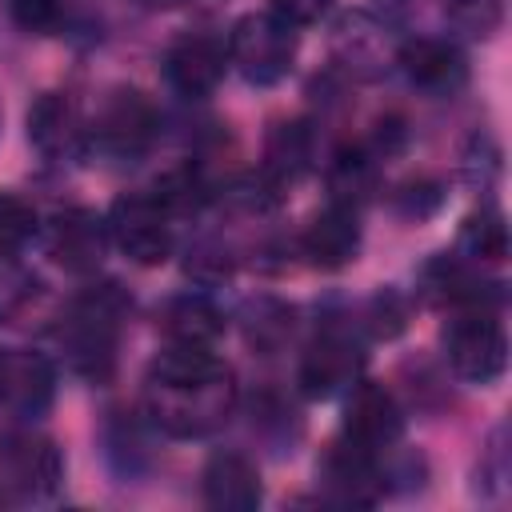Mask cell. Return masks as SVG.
<instances>
[{
	"mask_svg": "<svg viewBox=\"0 0 512 512\" xmlns=\"http://www.w3.org/2000/svg\"><path fill=\"white\" fill-rule=\"evenodd\" d=\"M144 400L156 428H164L168 436H208L228 420L236 404L232 368L208 348L172 344L152 360Z\"/></svg>",
	"mask_w": 512,
	"mask_h": 512,
	"instance_id": "1",
	"label": "cell"
},
{
	"mask_svg": "<svg viewBox=\"0 0 512 512\" xmlns=\"http://www.w3.org/2000/svg\"><path fill=\"white\" fill-rule=\"evenodd\" d=\"M296 56V32L276 12H252L236 20L228 36V64L240 68L248 84H276L288 76Z\"/></svg>",
	"mask_w": 512,
	"mask_h": 512,
	"instance_id": "2",
	"label": "cell"
},
{
	"mask_svg": "<svg viewBox=\"0 0 512 512\" xmlns=\"http://www.w3.org/2000/svg\"><path fill=\"white\" fill-rule=\"evenodd\" d=\"M108 236L116 240V248L152 268V264H164L172 256V224H168V212L160 208L156 196H144V192H132V196H120L108 212Z\"/></svg>",
	"mask_w": 512,
	"mask_h": 512,
	"instance_id": "3",
	"label": "cell"
},
{
	"mask_svg": "<svg viewBox=\"0 0 512 512\" xmlns=\"http://www.w3.org/2000/svg\"><path fill=\"white\" fill-rule=\"evenodd\" d=\"M448 360L456 376L472 384H492L508 364L504 328L488 308H464L448 328Z\"/></svg>",
	"mask_w": 512,
	"mask_h": 512,
	"instance_id": "4",
	"label": "cell"
},
{
	"mask_svg": "<svg viewBox=\"0 0 512 512\" xmlns=\"http://www.w3.org/2000/svg\"><path fill=\"white\" fill-rule=\"evenodd\" d=\"M152 132H156V108L136 88L108 92L96 124L88 128L92 144L100 152H108V156H136V152H144L148 140H152Z\"/></svg>",
	"mask_w": 512,
	"mask_h": 512,
	"instance_id": "5",
	"label": "cell"
},
{
	"mask_svg": "<svg viewBox=\"0 0 512 512\" xmlns=\"http://www.w3.org/2000/svg\"><path fill=\"white\" fill-rule=\"evenodd\" d=\"M64 476V456L48 436L8 432L0 440V480L20 496H48Z\"/></svg>",
	"mask_w": 512,
	"mask_h": 512,
	"instance_id": "6",
	"label": "cell"
},
{
	"mask_svg": "<svg viewBox=\"0 0 512 512\" xmlns=\"http://www.w3.org/2000/svg\"><path fill=\"white\" fill-rule=\"evenodd\" d=\"M56 396V368L32 348L0 352V404L20 416H36Z\"/></svg>",
	"mask_w": 512,
	"mask_h": 512,
	"instance_id": "7",
	"label": "cell"
},
{
	"mask_svg": "<svg viewBox=\"0 0 512 512\" xmlns=\"http://www.w3.org/2000/svg\"><path fill=\"white\" fill-rule=\"evenodd\" d=\"M224 68H228V48H224V40H216L208 32L180 36L164 56L168 84L180 96H212L216 84L224 80Z\"/></svg>",
	"mask_w": 512,
	"mask_h": 512,
	"instance_id": "8",
	"label": "cell"
},
{
	"mask_svg": "<svg viewBox=\"0 0 512 512\" xmlns=\"http://www.w3.org/2000/svg\"><path fill=\"white\" fill-rule=\"evenodd\" d=\"M48 244L68 272H96L108 248V224L88 208H64L52 220Z\"/></svg>",
	"mask_w": 512,
	"mask_h": 512,
	"instance_id": "9",
	"label": "cell"
},
{
	"mask_svg": "<svg viewBox=\"0 0 512 512\" xmlns=\"http://www.w3.org/2000/svg\"><path fill=\"white\" fill-rule=\"evenodd\" d=\"M400 428H404V416H400L396 396L376 380L356 384V392L348 400V412H344V436L376 452V448L392 444L400 436Z\"/></svg>",
	"mask_w": 512,
	"mask_h": 512,
	"instance_id": "10",
	"label": "cell"
},
{
	"mask_svg": "<svg viewBox=\"0 0 512 512\" xmlns=\"http://www.w3.org/2000/svg\"><path fill=\"white\" fill-rule=\"evenodd\" d=\"M400 68L412 84L428 88V92H452L464 84L468 76V64H464V52L448 40H436V36H416L400 48Z\"/></svg>",
	"mask_w": 512,
	"mask_h": 512,
	"instance_id": "11",
	"label": "cell"
},
{
	"mask_svg": "<svg viewBox=\"0 0 512 512\" xmlns=\"http://www.w3.org/2000/svg\"><path fill=\"white\" fill-rule=\"evenodd\" d=\"M324 480L344 504H372L380 492V472H376V452L356 444V440H336L324 456Z\"/></svg>",
	"mask_w": 512,
	"mask_h": 512,
	"instance_id": "12",
	"label": "cell"
},
{
	"mask_svg": "<svg viewBox=\"0 0 512 512\" xmlns=\"http://www.w3.org/2000/svg\"><path fill=\"white\" fill-rule=\"evenodd\" d=\"M300 244H304L308 260L320 264V268H340V264H348V260L356 256V248H360V220H356V208L332 200L324 212L312 216V224L304 228V240H300Z\"/></svg>",
	"mask_w": 512,
	"mask_h": 512,
	"instance_id": "13",
	"label": "cell"
},
{
	"mask_svg": "<svg viewBox=\"0 0 512 512\" xmlns=\"http://www.w3.org/2000/svg\"><path fill=\"white\" fill-rule=\"evenodd\" d=\"M204 500L224 512H248L264 500V484L252 460L236 452H216L204 468Z\"/></svg>",
	"mask_w": 512,
	"mask_h": 512,
	"instance_id": "14",
	"label": "cell"
},
{
	"mask_svg": "<svg viewBox=\"0 0 512 512\" xmlns=\"http://www.w3.org/2000/svg\"><path fill=\"white\" fill-rule=\"evenodd\" d=\"M28 136L44 156H68L80 148L84 140V124L76 104L64 92H44L32 108H28Z\"/></svg>",
	"mask_w": 512,
	"mask_h": 512,
	"instance_id": "15",
	"label": "cell"
},
{
	"mask_svg": "<svg viewBox=\"0 0 512 512\" xmlns=\"http://www.w3.org/2000/svg\"><path fill=\"white\" fill-rule=\"evenodd\" d=\"M360 368V352L348 336L340 332H324L308 352H304V364H300V384L308 396H332L336 388H344Z\"/></svg>",
	"mask_w": 512,
	"mask_h": 512,
	"instance_id": "16",
	"label": "cell"
},
{
	"mask_svg": "<svg viewBox=\"0 0 512 512\" xmlns=\"http://www.w3.org/2000/svg\"><path fill=\"white\" fill-rule=\"evenodd\" d=\"M160 328L172 344H188V348H212V340L224 332V316L212 300L204 296H172L160 308Z\"/></svg>",
	"mask_w": 512,
	"mask_h": 512,
	"instance_id": "17",
	"label": "cell"
},
{
	"mask_svg": "<svg viewBox=\"0 0 512 512\" xmlns=\"http://www.w3.org/2000/svg\"><path fill=\"white\" fill-rule=\"evenodd\" d=\"M312 160V144H308V132L304 124H276L272 136H268V176L276 184H288L296 180Z\"/></svg>",
	"mask_w": 512,
	"mask_h": 512,
	"instance_id": "18",
	"label": "cell"
},
{
	"mask_svg": "<svg viewBox=\"0 0 512 512\" xmlns=\"http://www.w3.org/2000/svg\"><path fill=\"white\" fill-rule=\"evenodd\" d=\"M428 288L436 292V300L464 304V308H484V300H488L484 284H480L472 272H464L456 260H448V256H440V260L428 268Z\"/></svg>",
	"mask_w": 512,
	"mask_h": 512,
	"instance_id": "19",
	"label": "cell"
},
{
	"mask_svg": "<svg viewBox=\"0 0 512 512\" xmlns=\"http://www.w3.org/2000/svg\"><path fill=\"white\" fill-rule=\"evenodd\" d=\"M32 236H36V208L16 192H0V256L24 252Z\"/></svg>",
	"mask_w": 512,
	"mask_h": 512,
	"instance_id": "20",
	"label": "cell"
},
{
	"mask_svg": "<svg viewBox=\"0 0 512 512\" xmlns=\"http://www.w3.org/2000/svg\"><path fill=\"white\" fill-rule=\"evenodd\" d=\"M328 180H332V200L356 208L372 192V164L360 152H340L332 172H328Z\"/></svg>",
	"mask_w": 512,
	"mask_h": 512,
	"instance_id": "21",
	"label": "cell"
},
{
	"mask_svg": "<svg viewBox=\"0 0 512 512\" xmlns=\"http://www.w3.org/2000/svg\"><path fill=\"white\" fill-rule=\"evenodd\" d=\"M152 196L160 200V208H164L168 216H176V212H196V208L204 204V184H200V176H196L192 168H176V172H168V176L156 180V192H152Z\"/></svg>",
	"mask_w": 512,
	"mask_h": 512,
	"instance_id": "22",
	"label": "cell"
},
{
	"mask_svg": "<svg viewBox=\"0 0 512 512\" xmlns=\"http://www.w3.org/2000/svg\"><path fill=\"white\" fill-rule=\"evenodd\" d=\"M460 244L480 256V260H504L508 256V232L500 224V216H472L464 220V232H460Z\"/></svg>",
	"mask_w": 512,
	"mask_h": 512,
	"instance_id": "23",
	"label": "cell"
},
{
	"mask_svg": "<svg viewBox=\"0 0 512 512\" xmlns=\"http://www.w3.org/2000/svg\"><path fill=\"white\" fill-rule=\"evenodd\" d=\"M8 12L24 32H36V36L52 32L60 24V16H64L60 0H8Z\"/></svg>",
	"mask_w": 512,
	"mask_h": 512,
	"instance_id": "24",
	"label": "cell"
},
{
	"mask_svg": "<svg viewBox=\"0 0 512 512\" xmlns=\"http://www.w3.org/2000/svg\"><path fill=\"white\" fill-rule=\"evenodd\" d=\"M448 16L472 32H492L500 24V0H448Z\"/></svg>",
	"mask_w": 512,
	"mask_h": 512,
	"instance_id": "25",
	"label": "cell"
},
{
	"mask_svg": "<svg viewBox=\"0 0 512 512\" xmlns=\"http://www.w3.org/2000/svg\"><path fill=\"white\" fill-rule=\"evenodd\" d=\"M328 8H332V0H272V12H276L284 24H292V28L316 24Z\"/></svg>",
	"mask_w": 512,
	"mask_h": 512,
	"instance_id": "26",
	"label": "cell"
}]
</instances>
